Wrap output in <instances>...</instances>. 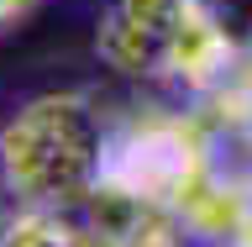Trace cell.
<instances>
[{
  "label": "cell",
  "instance_id": "obj_1",
  "mask_svg": "<svg viewBox=\"0 0 252 247\" xmlns=\"http://www.w3.org/2000/svg\"><path fill=\"white\" fill-rule=\"evenodd\" d=\"M110 121L90 95H37L0 126V184L16 205L79 211L105 179Z\"/></svg>",
  "mask_w": 252,
  "mask_h": 247
},
{
  "label": "cell",
  "instance_id": "obj_3",
  "mask_svg": "<svg viewBox=\"0 0 252 247\" xmlns=\"http://www.w3.org/2000/svg\"><path fill=\"white\" fill-rule=\"evenodd\" d=\"M184 0H110L94 27V53L126 79H163L168 32Z\"/></svg>",
  "mask_w": 252,
  "mask_h": 247
},
{
  "label": "cell",
  "instance_id": "obj_6",
  "mask_svg": "<svg viewBox=\"0 0 252 247\" xmlns=\"http://www.w3.org/2000/svg\"><path fill=\"white\" fill-rule=\"evenodd\" d=\"M32 5H37V0H0V27H5V21H16V16H27Z\"/></svg>",
  "mask_w": 252,
  "mask_h": 247
},
{
  "label": "cell",
  "instance_id": "obj_4",
  "mask_svg": "<svg viewBox=\"0 0 252 247\" xmlns=\"http://www.w3.org/2000/svg\"><path fill=\"white\" fill-rule=\"evenodd\" d=\"M242 58V42L231 37L226 16L216 11V0H184L168 32V58H163V79L184 84L194 100L226 84Z\"/></svg>",
  "mask_w": 252,
  "mask_h": 247
},
{
  "label": "cell",
  "instance_id": "obj_2",
  "mask_svg": "<svg viewBox=\"0 0 252 247\" xmlns=\"http://www.w3.org/2000/svg\"><path fill=\"white\" fill-rule=\"evenodd\" d=\"M216 132L205 126L200 110H163L142 106L121 121H110V147H105V179L100 184L147 205L179 216L210 179H216Z\"/></svg>",
  "mask_w": 252,
  "mask_h": 247
},
{
  "label": "cell",
  "instance_id": "obj_5",
  "mask_svg": "<svg viewBox=\"0 0 252 247\" xmlns=\"http://www.w3.org/2000/svg\"><path fill=\"white\" fill-rule=\"evenodd\" d=\"M0 247H68V211L16 205L0 216Z\"/></svg>",
  "mask_w": 252,
  "mask_h": 247
}]
</instances>
